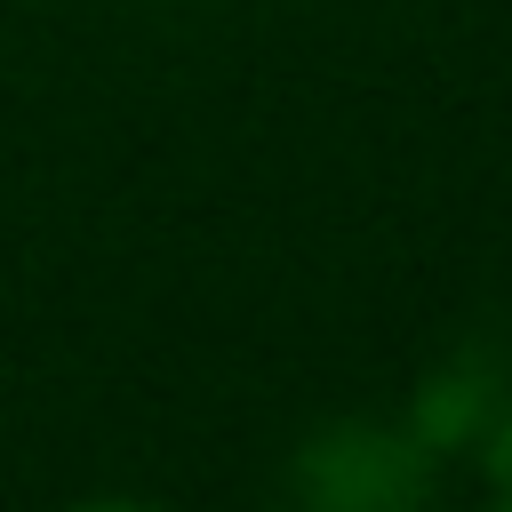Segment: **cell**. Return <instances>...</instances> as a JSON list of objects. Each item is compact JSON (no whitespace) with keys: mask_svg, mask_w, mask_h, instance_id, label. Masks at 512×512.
Instances as JSON below:
<instances>
[{"mask_svg":"<svg viewBox=\"0 0 512 512\" xmlns=\"http://www.w3.org/2000/svg\"><path fill=\"white\" fill-rule=\"evenodd\" d=\"M288 488L320 512H408V504L432 496V448L408 424L344 416V424H320L296 448Z\"/></svg>","mask_w":512,"mask_h":512,"instance_id":"1","label":"cell"},{"mask_svg":"<svg viewBox=\"0 0 512 512\" xmlns=\"http://www.w3.org/2000/svg\"><path fill=\"white\" fill-rule=\"evenodd\" d=\"M480 472H488V488L512 504V400L488 416V432H480Z\"/></svg>","mask_w":512,"mask_h":512,"instance_id":"2","label":"cell"}]
</instances>
